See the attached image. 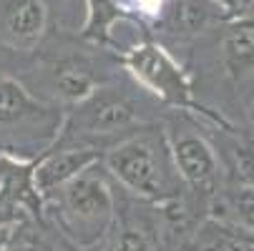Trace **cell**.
Wrapping results in <instances>:
<instances>
[{
	"label": "cell",
	"instance_id": "6da1fadb",
	"mask_svg": "<svg viewBox=\"0 0 254 251\" xmlns=\"http://www.w3.org/2000/svg\"><path fill=\"white\" fill-rule=\"evenodd\" d=\"M98 166L101 161L41 201L51 206L48 219L53 229L81 251L96 249L116 221V201L106 171Z\"/></svg>",
	"mask_w": 254,
	"mask_h": 251
},
{
	"label": "cell",
	"instance_id": "7a4b0ae2",
	"mask_svg": "<svg viewBox=\"0 0 254 251\" xmlns=\"http://www.w3.org/2000/svg\"><path fill=\"white\" fill-rule=\"evenodd\" d=\"M106 173L138 199L171 203L181 196V178L171 161L166 136L141 131L126 136L101 158Z\"/></svg>",
	"mask_w": 254,
	"mask_h": 251
},
{
	"label": "cell",
	"instance_id": "3957f363",
	"mask_svg": "<svg viewBox=\"0 0 254 251\" xmlns=\"http://www.w3.org/2000/svg\"><path fill=\"white\" fill-rule=\"evenodd\" d=\"M124 65L128 73L146 88L151 91L159 100L174 108H189L194 103L191 96V83L181 65L156 43H141L131 48L124 55Z\"/></svg>",
	"mask_w": 254,
	"mask_h": 251
},
{
	"label": "cell",
	"instance_id": "277c9868",
	"mask_svg": "<svg viewBox=\"0 0 254 251\" xmlns=\"http://www.w3.org/2000/svg\"><path fill=\"white\" fill-rule=\"evenodd\" d=\"M166 143L181 184L196 194H211L219 178V161L214 149L199 133L187 128H171L166 133Z\"/></svg>",
	"mask_w": 254,
	"mask_h": 251
},
{
	"label": "cell",
	"instance_id": "5b68a950",
	"mask_svg": "<svg viewBox=\"0 0 254 251\" xmlns=\"http://www.w3.org/2000/svg\"><path fill=\"white\" fill-rule=\"evenodd\" d=\"M136 121V108L124 93L96 88L86 100L76 103V111L68 118V126H73L78 133L86 136H111L131 128Z\"/></svg>",
	"mask_w": 254,
	"mask_h": 251
},
{
	"label": "cell",
	"instance_id": "8992f818",
	"mask_svg": "<svg viewBox=\"0 0 254 251\" xmlns=\"http://www.w3.org/2000/svg\"><path fill=\"white\" fill-rule=\"evenodd\" d=\"M101 151L93 146H68L61 151H51L38 163H33V189L43 201L53 191H58L70 178H76L86 168L101 161Z\"/></svg>",
	"mask_w": 254,
	"mask_h": 251
},
{
	"label": "cell",
	"instance_id": "52a82bcc",
	"mask_svg": "<svg viewBox=\"0 0 254 251\" xmlns=\"http://www.w3.org/2000/svg\"><path fill=\"white\" fill-rule=\"evenodd\" d=\"M48 10L43 0H8L0 13L3 38L15 48H28L43 35Z\"/></svg>",
	"mask_w": 254,
	"mask_h": 251
},
{
	"label": "cell",
	"instance_id": "ba28073f",
	"mask_svg": "<svg viewBox=\"0 0 254 251\" xmlns=\"http://www.w3.org/2000/svg\"><path fill=\"white\" fill-rule=\"evenodd\" d=\"M187 251H254V236L211 216L191 234Z\"/></svg>",
	"mask_w": 254,
	"mask_h": 251
},
{
	"label": "cell",
	"instance_id": "9c48e42d",
	"mask_svg": "<svg viewBox=\"0 0 254 251\" xmlns=\"http://www.w3.org/2000/svg\"><path fill=\"white\" fill-rule=\"evenodd\" d=\"M43 118H48V111L25 91V86L13 78H0V126H20Z\"/></svg>",
	"mask_w": 254,
	"mask_h": 251
},
{
	"label": "cell",
	"instance_id": "30bf717a",
	"mask_svg": "<svg viewBox=\"0 0 254 251\" xmlns=\"http://www.w3.org/2000/svg\"><path fill=\"white\" fill-rule=\"evenodd\" d=\"M222 3L216 0H174L166 8V25L174 33L194 35L222 18Z\"/></svg>",
	"mask_w": 254,
	"mask_h": 251
},
{
	"label": "cell",
	"instance_id": "8fae6325",
	"mask_svg": "<svg viewBox=\"0 0 254 251\" xmlns=\"http://www.w3.org/2000/svg\"><path fill=\"white\" fill-rule=\"evenodd\" d=\"M61 234L53 226H46L35 216L20 219L10 226L3 251H63Z\"/></svg>",
	"mask_w": 254,
	"mask_h": 251
},
{
	"label": "cell",
	"instance_id": "7c38bea8",
	"mask_svg": "<svg viewBox=\"0 0 254 251\" xmlns=\"http://www.w3.org/2000/svg\"><path fill=\"white\" fill-rule=\"evenodd\" d=\"M53 88L63 100L81 103L98 88V81L93 76L91 65L70 58V60H63L53 68Z\"/></svg>",
	"mask_w": 254,
	"mask_h": 251
},
{
	"label": "cell",
	"instance_id": "4fadbf2b",
	"mask_svg": "<svg viewBox=\"0 0 254 251\" xmlns=\"http://www.w3.org/2000/svg\"><path fill=\"white\" fill-rule=\"evenodd\" d=\"M224 63L234 76L254 70V23L242 20L232 25L224 35Z\"/></svg>",
	"mask_w": 254,
	"mask_h": 251
},
{
	"label": "cell",
	"instance_id": "5bb4252c",
	"mask_svg": "<svg viewBox=\"0 0 254 251\" xmlns=\"http://www.w3.org/2000/svg\"><path fill=\"white\" fill-rule=\"evenodd\" d=\"M121 18V8L114 0H88V20L83 25V38L106 41L111 25Z\"/></svg>",
	"mask_w": 254,
	"mask_h": 251
},
{
	"label": "cell",
	"instance_id": "9a60e30c",
	"mask_svg": "<svg viewBox=\"0 0 254 251\" xmlns=\"http://www.w3.org/2000/svg\"><path fill=\"white\" fill-rule=\"evenodd\" d=\"M229 211L234 219L229 224H234L242 231L254 236V186L252 184H239L229 194Z\"/></svg>",
	"mask_w": 254,
	"mask_h": 251
},
{
	"label": "cell",
	"instance_id": "2e32d148",
	"mask_svg": "<svg viewBox=\"0 0 254 251\" xmlns=\"http://www.w3.org/2000/svg\"><path fill=\"white\" fill-rule=\"evenodd\" d=\"M108 251H156V249L146 231L128 226V229H121V234H116Z\"/></svg>",
	"mask_w": 254,
	"mask_h": 251
},
{
	"label": "cell",
	"instance_id": "e0dca14e",
	"mask_svg": "<svg viewBox=\"0 0 254 251\" xmlns=\"http://www.w3.org/2000/svg\"><path fill=\"white\" fill-rule=\"evenodd\" d=\"M252 3H254V0H227V5H229L234 13H242V10H244L247 5H252Z\"/></svg>",
	"mask_w": 254,
	"mask_h": 251
}]
</instances>
